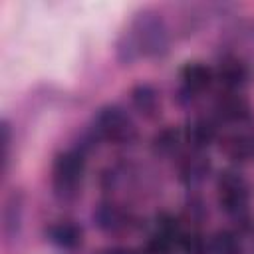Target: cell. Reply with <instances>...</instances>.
Listing matches in <instances>:
<instances>
[{
  "label": "cell",
  "mask_w": 254,
  "mask_h": 254,
  "mask_svg": "<svg viewBox=\"0 0 254 254\" xmlns=\"http://www.w3.org/2000/svg\"><path fill=\"white\" fill-rule=\"evenodd\" d=\"M131 46L135 48V52L147 58H157L167 54L169 50V32L167 26L161 18V14L153 12V10H143L141 14L135 16V20L131 22V28L123 34Z\"/></svg>",
  "instance_id": "obj_1"
},
{
  "label": "cell",
  "mask_w": 254,
  "mask_h": 254,
  "mask_svg": "<svg viewBox=\"0 0 254 254\" xmlns=\"http://www.w3.org/2000/svg\"><path fill=\"white\" fill-rule=\"evenodd\" d=\"M216 190H218V204L220 208L232 216L240 228H250V214H248V183L238 171L226 169L218 175L216 181Z\"/></svg>",
  "instance_id": "obj_2"
},
{
  "label": "cell",
  "mask_w": 254,
  "mask_h": 254,
  "mask_svg": "<svg viewBox=\"0 0 254 254\" xmlns=\"http://www.w3.org/2000/svg\"><path fill=\"white\" fill-rule=\"evenodd\" d=\"M95 135L113 145H127L135 139L137 129L131 117L119 105H105L97 111L93 123Z\"/></svg>",
  "instance_id": "obj_3"
},
{
  "label": "cell",
  "mask_w": 254,
  "mask_h": 254,
  "mask_svg": "<svg viewBox=\"0 0 254 254\" xmlns=\"http://www.w3.org/2000/svg\"><path fill=\"white\" fill-rule=\"evenodd\" d=\"M85 173V157L81 151H65L60 153L54 161L52 169V183L58 196H71L81 183Z\"/></svg>",
  "instance_id": "obj_4"
},
{
  "label": "cell",
  "mask_w": 254,
  "mask_h": 254,
  "mask_svg": "<svg viewBox=\"0 0 254 254\" xmlns=\"http://www.w3.org/2000/svg\"><path fill=\"white\" fill-rule=\"evenodd\" d=\"M214 111L222 121L242 123L250 117V105L238 91H224L214 103Z\"/></svg>",
  "instance_id": "obj_5"
},
{
  "label": "cell",
  "mask_w": 254,
  "mask_h": 254,
  "mask_svg": "<svg viewBox=\"0 0 254 254\" xmlns=\"http://www.w3.org/2000/svg\"><path fill=\"white\" fill-rule=\"evenodd\" d=\"M212 69L202 64V62H189L181 69V81H183V91L192 97L194 93L204 91L212 83Z\"/></svg>",
  "instance_id": "obj_6"
},
{
  "label": "cell",
  "mask_w": 254,
  "mask_h": 254,
  "mask_svg": "<svg viewBox=\"0 0 254 254\" xmlns=\"http://www.w3.org/2000/svg\"><path fill=\"white\" fill-rule=\"evenodd\" d=\"M93 220L105 232H121L127 230L131 224V216L113 202H101L93 212Z\"/></svg>",
  "instance_id": "obj_7"
},
{
  "label": "cell",
  "mask_w": 254,
  "mask_h": 254,
  "mask_svg": "<svg viewBox=\"0 0 254 254\" xmlns=\"http://www.w3.org/2000/svg\"><path fill=\"white\" fill-rule=\"evenodd\" d=\"M220 151L234 163H246L254 157V137L244 131L228 133L220 141Z\"/></svg>",
  "instance_id": "obj_8"
},
{
  "label": "cell",
  "mask_w": 254,
  "mask_h": 254,
  "mask_svg": "<svg viewBox=\"0 0 254 254\" xmlns=\"http://www.w3.org/2000/svg\"><path fill=\"white\" fill-rule=\"evenodd\" d=\"M208 171H210V159L206 155H202L200 151H194V153L187 155L179 165V177L189 187H194V185L202 183L206 179Z\"/></svg>",
  "instance_id": "obj_9"
},
{
  "label": "cell",
  "mask_w": 254,
  "mask_h": 254,
  "mask_svg": "<svg viewBox=\"0 0 254 254\" xmlns=\"http://www.w3.org/2000/svg\"><path fill=\"white\" fill-rule=\"evenodd\" d=\"M216 77L220 81L222 87H226V91H236L240 89L246 79H248V69L246 65L236 60V58H224L218 65V71H216Z\"/></svg>",
  "instance_id": "obj_10"
},
{
  "label": "cell",
  "mask_w": 254,
  "mask_h": 254,
  "mask_svg": "<svg viewBox=\"0 0 254 254\" xmlns=\"http://www.w3.org/2000/svg\"><path fill=\"white\" fill-rule=\"evenodd\" d=\"M131 103L147 119H153L161 109L159 95H157L155 87L149 85V83H139L131 89Z\"/></svg>",
  "instance_id": "obj_11"
},
{
  "label": "cell",
  "mask_w": 254,
  "mask_h": 254,
  "mask_svg": "<svg viewBox=\"0 0 254 254\" xmlns=\"http://www.w3.org/2000/svg\"><path fill=\"white\" fill-rule=\"evenodd\" d=\"M48 238L64 250H75L83 240V232L73 222H56L48 228Z\"/></svg>",
  "instance_id": "obj_12"
},
{
  "label": "cell",
  "mask_w": 254,
  "mask_h": 254,
  "mask_svg": "<svg viewBox=\"0 0 254 254\" xmlns=\"http://www.w3.org/2000/svg\"><path fill=\"white\" fill-rule=\"evenodd\" d=\"M187 139L194 147V151L206 149L216 139V125H214V121L212 119H206V117L194 119L189 125V129H187Z\"/></svg>",
  "instance_id": "obj_13"
},
{
  "label": "cell",
  "mask_w": 254,
  "mask_h": 254,
  "mask_svg": "<svg viewBox=\"0 0 254 254\" xmlns=\"http://www.w3.org/2000/svg\"><path fill=\"white\" fill-rule=\"evenodd\" d=\"M20 224H22V198H20V194L12 192L6 200V206H4V224H2L4 236L8 240L16 238Z\"/></svg>",
  "instance_id": "obj_14"
},
{
  "label": "cell",
  "mask_w": 254,
  "mask_h": 254,
  "mask_svg": "<svg viewBox=\"0 0 254 254\" xmlns=\"http://www.w3.org/2000/svg\"><path fill=\"white\" fill-rule=\"evenodd\" d=\"M181 141H183L181 129H177V127H165L159 133H155L151 147H153V151L157 155H173V153L179 151Z\"/></svg>",
  "instance_id": "obj_15"
},
{
  "label": "cell",
  "mask_w": 254,
  "mask_h": 254,
  "mask_svg": "<svg viewBox=\"0 0 254 254\" xmlns=\"http://www.w3.org/2000/svg\"><path fill=\"white\" fill-rule=\"evenodd\" d=\"M210 250H212V254H242L238 234H234L232 230L214 232L210 238Z\"/></svg>",
  "instance_id": "obj_16"
},
{
  "label": "cell",
  "mask_w": 254,
  "mask_h": 254,
  "mask_svg": "<svg viewBox=\"0 0 254 254\" xmlns=\"http://www.w3.org/2000/svg\"><path fill=\"white\" fill-rule=\"evenodd\" d=\"M179 246L185 250V254H204L206 242L198 232H183Z\"/></svg>",
  "instance_id": "obj_17"
},
{
  "label": "cell",
  "mask_w": 254,
  "mask_h": 254,
  "mask_svg": "<svg viewBox=\"0 0 254 254\" xmlns=\"http://www.w3.org/2000/svg\"><path fill=\"white\" fill-rule=\"evenodd\" d=\"M173 240L161 232H153L145 244V254H169V250L173 248Z\"/></svg>",
  "instance_id": "obj_18"
},
{
  "label": "cell",
  "mask_w": 254,
  "mask_h": 254,
  "mask_svg": "<svg viewBox=\"0 0 254 254\" xmlns=\"http://www.w3.org/2000/svg\"><path fill=\"white\" fill-rule=\"evenodd\" d=\"M8 149H10V127L4 121L2 123V163H4V169L8 165Z\"/></svg>",
  "instance_id": "obj_19"
},
{
  "label": "cell",
  "mask_w": 254,
  "mask_h": 254,
  "mask_svg": "<svg viewBox=\"0 0 254 254\" xmlns=\"http://www.w3.org/2000/svg\"><path fill=\"white\" fill-rule=\"evenodd\" d=\"M99 254H139V252L133 250V248H125V246H113V248H105V250H101Z\"/></svg>",
  "instance_id": "obj_20"
}]
</instances>
